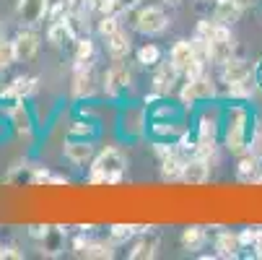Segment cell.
<instances>
[{
  "label": "cell",
  "instance_id": "cell-1",
  "mask_svg": "<svg viewBox=\"0 0 262 260\" xmlns=\"http://www.w3.org/2000/svg\"><path fill=\"white\" fill-rule=\"evenodd\" d=\"M127 169V159L120 148H104L99 156H94V167H91V185H101V182H120L122 172Z\"/></svg>",
  "mask_w": 262,
  "mask_h": 260
},
{
  "label": "cell",
  "instance_id": "cell-2",
  "mask_svg": "<svg viewBox=\"0 0 262 260\" xmlns=\"http://www.w3.org/2000/svg\"><path fill=\"white\" fill-rule=\"evenodd\" d=\"M247 123H249L247 107H242V104L229 107V115H226V148L236 156H242L247 151Z\"/></svg>",
  "mask_w": 262,
  "mask_h": 260
},
{
  "label": "cell",
  "instance_id": "cell-3",
  "mask_svg": "<svg viewBox=\"0 0 262 260\" xmlns=\"http://www.w3.org/2000/svg\"><path fill=\"white\" fill-rule=\"evenodd\" d=\"M231 57H234V36L229 26L213 21V31L208 36V60L215 65H226Z\"/></svg>",
  "mask_w": 262,
  "mask_h": 260
},
{
  "label": "cell",
  "instance_id": "cell-4",
  "mask_svg": "<svg viewBox=\"0 0 262 260\" xmlns=\"http://www.w3.org/2000/svg\"><path fill=\"white\" fill-rule=\"evenodd\" d=\"M166 24H169V16H166L164 8H159V6H148V8H143V11L135 16V29H138L140 34H148V36L164 31Z\"/></svg>",
  "mask_w": 262,
  "mask_h": 260
},
{
  "label": "cell",
  "instance_id": "cell-5",
  "mask_svg": "<svg viewBox=\"0 0 262 260\" xmlns=\"http://www.w3.org/2000/svg\"><path fill=\"white\" fill-rule=\"evenodd\" d=\"M213 96H215V86L205 76L187 78V86L182 89V104H195L198 99H213Z\"/></svg>",
  "mask_w": 262,
  "mask_h": 260
},
{
  "label": "cell",
  "instance_id": "cell-6",
  "mask_svg": "<svg viewBox=\"0 0 262 260\" xmlns=\"http://www.w3.org/2000/svg\"><path fill=\"white\" fill-rule=\"evenodd\" d=\"M96 91V81L89 63H76V81H73V96L76 99H89Z\"/></svg>",
  "mask_w": 262,
  "mask_h": 260
},
{
  "label": "cell",
  "instance_id": "cell-7",
  "mask_svg": "<svg viewBox=\"0 0 262 260\" xmlns=\"http://www.w3.org/2000/svg\"><path fill=\"white\" fill-rule=\"evenodd\" d=\"M62 154H65V159H68L70 164L83 167V164L94 162V146H91V141H86V138H83V141H65Z\"/></svg>",
  "mask_w": 262,
  "mask_h": 260
},
{
  "label": "cell",
  "instance_id": "cell-8",
  "mask_svg": "<svg viewBox=\"0 0 262 260\" xmlns=\"http://www.w3.org/2000/svg\"><path fill=\"white\" fill-rule=\"evenodd\" d=\"M130 81H133V76H130L127 68H122V65L109 68V70L104 73V94H106V96H117L122 89L130 86Z\"/></svg>",
  "mask_w": 262,
  "mask_h": 260
},
{
  "label": "cell",
  "instance_id": "cell-9",
  "mask_svg": "<svg viewBox=\"0 0 262 260\" xmlns=\"http://www.w3.org/2000/svg\"><path fill=\"white\" fill-rule=\"evenodd\" d=\"M13 50H16L18 63H29L36 55V50H39V36H36L34 31H29V29L18 31L16 39H13Z\"/></svg>",
  "mask_w": 262,
  "mask_h": 260
},
{
  "label": "cell",
  "instance_id": "cell-10",
  "mask_svg": "<svg viewBox=\"0 0 262 260\" xmlns=\"http://www.w3.org/2000/svg\"><path fill=\"white\" fill-rule=\"evenodd\" d=\"M47 8H50V0H18V18L24 24H39L45 16H47Z\"/></svg>",
  "mask_w": 262,
  "mask_h": 260
},
{
  "label": "cell",
  "instance_id": "cell-11",
  "mask_svg": "<svg viewBox=\"0 0 262 260\" xmlns=\"http://www.w3.org/2000/svg\"><path fill=\"white\" fill-rule=\"evenodd\" d=\"M182 179L187 185H205L210 179V162L195 156L190 162H184V172H182Z\"/></svg>",
  "mask_w": 262,
  "mask_h": 260
},
{
  "label": "cell",
  "instance_id": "cell-12",
  "mask_svg": "<svg viewBox=\"0 0 262 260\" xmlns=\"http://www.w3.org/2000/svg\"><path fill=\"white\" fill-rule=\"evenodd\" d=\"M195 57H198V50H195L192 42H187V39H179V42L171 47V65H174L179 73H184L187 65H190Z\"/></svg>",
  "mask_w": 262,
  "mask_h": 260
},
{
  "label": "cell",
  "instance_id": "cell-13",
  "mask_svg": "<svg viewBox=\"0 0 262 260\" xmlns=\"http://www.w3.org/2000/svg\"><path fill=\"white\" fill-rule=\"evenodd\" d=\"M221 68H223V84H239V81L252 78V65L247 60L231 57L226 65H221Z\"/></svg>",
  "mask_w": 262,
  "mask_h": 260
},
{
  "label": "cell",
  "instance_id": "cell-14",
  "mask_svg": "<svg viewBox=\"0 0 262 260\" xmlns=\"http://www.w3.org/2000/svg\"><path fill=\"white\" fill-rule=\"evenodd\" d=\"M34 89H36V76H18V78L11 81V86H6L0 94H3L6 99H16V102H21V99L29 96Z\"/></svg>",
  "mask_w": 262,
  "mask_h": 260
},
{
  "label": "cell",
  "instance_id": "cell-15",
  "mask_svg": "<svg viewBox=\"0 0 262 260\" xmlns=\"http://www.w3.org/2000/svg\"><path fill=\"white\" fill-rule=\"evenodd\" d=\"M73 36H76V29H73V24H70L68 16L52 21V26H50V31H47V39H50L55 47H62L68 39H73Z\"/></svg>",
  "mask_w": 262,
  "mask_h": 260
},
{
  "label": "cell",
  "instance_id": "cell-16",
  "mask_svg": "<svg viewBox=\"0 0 262 260\" xmlns=\"http://www.w3.org/2000/svg\"><path fill=\"white\" fill-rule=\"evenodd\" d=\"M239 16H242V6L239 3H234V0H218L213 21L223 24V26H231L234 21H239Z\"/></svg>",
  "mask_w": 262,
  "mask_h": 260
},
{
  "label": "cell",
  "instance_id": "cell-17",
  "mask_svg": "<svg viewBox=\"0 0 262 260\" xmlns=\"http://www.w3.org/2000/svg\"><path fill=\"white\" fill-rule=\"evenodd\" d=\"M130 47H133V45H130V36H127V31H122V29H117L115 34L106 36V50H109V55L115 57V60L127 57Z\"/></svg>",
  "mask_w": 262,
  "mask_h": 260
},
{
  "label": "cell",
  "instance_id": "cell-18",
  "mask_svg": "<svg viewBox=\"0 0 262 260\" xmlns=\"http://www.w3.org/2000/svg\"><path fill=\"white\" fill-rule=\"evenodd\" d=\"M239 247H242L239 234H231V232H221L218 239H215L218 257H236V250H239Z\"/></svg>",
  "mask_w": 262,
  "mask_h": 260
},
{
  "label": "cell",
  "instance_id": "cell-19",
  "mask_svg": "<svg viewBox=\"0 0 262 260\" xmlns=\"http://www.w3.org/2000/svg\"><path fill=\"white\" fill-rule=\"evenodd\" d=\"M177 68L169 63V65H164L159 73H156V76H154V89L159 91V94H166L171 86H174V81H177Z\"/></svg>",
  "mask_w": 262,
  "mask_h": 260
},
{
  "label": "cell",
  "instance_id": "cell-20",
  "mask_svg": "<svg viewBox=\"0 0 262 260\" xmlns=\"http://www.w3.org/2000/svg\"><path fill=\"white\" fill-rule=\"evenodd\" d=\"M11 120H13L16 130H18L21 135H26V138H29V133H31V115H29V109H26L21 102L11 109Z\"/></svg>",
  "mask_w": 262,
  "mask_h": 260
},
{
  "label": "cell",
  "instance_id": "cell-21",
  "mask_svg": "<svg viewBox=\"0 0 262 260\" xmlns=\"http://www.w3.org/2000/svg\"><path fill=\"white\" fill-rule=\"evenodd\" d=\"M182 172H184V159H179L177 154L164 156V162H161L164 179H182Z\"/></svg>",
  "mask_w": 262,
  "mask_h": 260
},
{
  "label": "cell",
  "instance_id": "cell-22",
  "mask_svg": "<svg viewBox=\"0 0 262 260\" xmlns=\"http://www.w3.org/2000/svg\"><path fill=\"white\" fill-rule=\"evenodd\" d=\"M182 245L187 247V250H200L203 245H205V229L203 227H187L184 232H182Z\"/></svg>",
  "mask_w": 262,
  "mask_h": 260
},
{
  "label": "cell",
  "instance_id": "cell-23",
  "mask_svg": "<svg viewBox=\"0 0 262 260\" xmlns=\"http://www.w3.org/2000/svg\"><path fill=\"white\" fill-rule=\"evenodd\" d=\"M156 250H159V239L156 237H143L135 247H133V252H130V257L133 260H145V257H156Z\"/></svg>",
  "mask_w": 262,
  "mask_h": 260
},
{
  "label": "cell",
  "instance_id": "cell-24",
  "mask_svg": "<svg viewBox=\"0 0 262 260\" xmlns=\"http://www.w3.org/2000/svg\"><path fill=\"white\" fill-rule=\"evenodd\" d=\"M257 169H259V156H257L254 151H244L242 159H239V169H236L239 177H242V179H252Z\"/></svg>",
  "mask_w": 262,
  "mask_h": 260
},
{
  "label": "cell",
  "instance_id": "cell-25",
  "mask_svg": "<svg viewBox=\"0 0 262 260\" xmlns=\"http://www.w3.org/2000/svg\"><path fill=\"white\" fill-rule=\"evenodd\" d=\"M122 123H125V133H130V135L143 133V112L140 109H127Z\"/></svg>",
  "mask_w": 262,
  "mask_h": 260
},
{
  "label": "cell",
  "instance_id": "cell-26",
  "mask_svg": "<svg viewBox=\"0 0 262 260\" xmlns=\"http://www.w3.org/2000/svg\"><path fill=\"white\" fill-rule=\"evenodd\" d=\"M81 255H86V257H112L115 250H112V242H86Z\"/></svg>",
  "mask_w": 262,
  "mask_h": 260
},
{
  "label": "cell",
  "instance_id": "cell-27",
  "mask_svg": "<svg viewBox=\"0 0 262 260\" xmlns=\"http://www.w3.org/2000/svg\"><path fill=\"white\" fill-rule=\"evenodd\" d=\"M215 133H218L215 115L213 112H205L200 117V141H215Z\"/></svg>",
  "mask_w": 262,
  "mask_h": 260
},
{
  "label": "cell",
  "instance_id": "cell-28",
  "mask_svg": "<svg viewBox=\"0 0 262 260\" xmlns=\"http://www.w3.org/2000/svg\"><path fill=\"white\" fill-rule=\"evenodd\" d=\"M60 242H62V232L50 227V232L42 237V252H47V255H57V252H60Z\"/></svg>",
  "mask_w": 262,
  "mask_h": 260
},
{
  "label": "cell",
  "instance_id": "cell-29",
  "mask_svg": "<svg viewBox=\"0 0 262 260\" xmlns=\"http://www.w3.org/2000/svg\"><path fill=\"white\" fill-rule=\"evenodd\" d=\"M159 60H161V50L156 45H143L138 50V63L140 65H156Z\"/></svg>",
  "mask_w": 262,
  "mask_h": 260
},
{
  "label": "cell",
  "instance_id": "cell-30",
  "mask_svg": "<svg viewBox=\"0 0 262 260\" xmlns=\"http://www.w3.org/2000/svg\"><path fill=\"white\" fill-rule=\"evenodd\" d=\"M91 57H94V42L89 36H81L76 42V63H91Z\"/></svg>",
  "mask_w": 262,
  "mask_h": 260
},
{
  "label": "cell",
  "instance_id": "cell-31",
  "mask_svg": "<svg viewBox=\"0 0 262 260\" xmlns=\"http://www.w3.org/2000/svg\"><path fill=\"white\" fill-rule=\"evenodd\" d=\"M252 94H254V84H252V78L239 81V84H229V96H234V99H249Z\"/></svg>",
  "mask_w": 262,
  "mask_h": 260
},
{
  "label": "cell",
  "instance_id": "cell-32",
  "mask_svg": "<svg viewBox=\"0 0 262 260\" xmlns=\"http://www.w3.org/2000/svg\"><path fill=\"white\" fill-rule=\"evenodd\" d=\"M16 63V50H13V42H6L0 39V70H6Z\"/></svg>",
  "mask_w": 262,
  "mask_h": 260
},
{
  "label": "cell",
  "instance_id": "cell-33",
  "mask_svg": "<svg viewBox=\"0 0 262 260\" xmlns=\"http://www.w3.org/2000/svg\"><path fill=\"white\" fill-rule=\"evenodd\" d=\"M120 29V21H117V13H104L101 21H99V34L101 36H109Z\"/></svg>",
  "mask_w": 262,
  "mask_h": 260
},
{
  "label": "cell",
  "instance_id": "cell-34",
  "mask_svg": "<svg viewBox=\"0 0 262 260\" xmlns=\"http://www.w3.org/2000/svg\"><path fill=\"white\" fill-rule=\"evenodd\" d=\"M203 65H205V60H203V57L198 55V57H195V60H192L190 65H187L184 76H187V78H198V76H203Z\"/></svg>",
  "mask_w": 262,
  "mask_h": 260
},
{
  "label": "cell",
  "instance_id": "cell-35",
  "mask_svg": "<svg viewBox=\"0 0 262 260\" xmlns=\"http://www.w3.org/2000/svg\"><path fill=\"white\" fill-rule=\"evenodd\" d=\"M70 135L91 138V135H94V125H89V123H73V128H70Z\"/></svg>",
  "mask_w": 262,
  "mask_h": 260
},
{
  "label": "cell",
  "instance_id": "cell-36",
  "mask_svg": "<svg viewBox=\"0 0 262 260\" xmlns=\"http://www.w3.org/2000/svg\"><path fill=\"white\" fill-rule=\"evenodd\" d=\"M135 232V227H127V224H115L112 227V239H125Z\"/></svg>",
  "mask_w": 262,
  "mask_h": 260
},
{
  "label": "cell",
  "instance_id": "cell-37",
  "mask_svg": "<svg viewBox=\"0 0 262 260\" xmlns=\"http://www.w3.org/2000/svg\"><path fill=\"white\" fill-rule=\"evenodd\" d=\"M50 179H52V174H50L47 169H36V172L31 174V182H34V185H42V182H50Z\"/></svg>",
  "mask_w": 262,
  "mask_h": 260
},
{
  "label": "cell",
  "instance_id": "cell-38",
  "mask_svg": "<svg viewBox=\"0 0 262 260\" xmlns=\"http://www.w3.org/2000/svg\"><path fill=\"white\" fill-rule=\"evenodd\" d=\"M254 237H257V229H244L239 234V242L242 245H254Z\"/></svg>",
  "mask_w": 262,
  "mask_h": 260
},
{
  "label": "cell",
  "instance_id": "cell-39",
  "mask_svg": "<svg viewBox=\"0 0 262 260\" xmlns=\"http://www.w3.org/2000/svg\"><path fill=\"white\" fill-rule=\"evenodd\" d=\"M252 151L262 159V128H259V130H257V135L252 138Z\"/></svg>",
  "mask_w": 262,
  "mask_h": 260
},
{
  "label": "cell",
  "instance_id": "cell-40",
  "mask_svg": "<svg viewBox=\"0 0 262 260\" xmlns=\"http://www.w3.org/2000/svg\"><path fill=\"white\" fill-rule=\"evenodd\" d=\"M47 232H50V227H31V237H36V239H42Z\"/></svg>",
  "mask_w": 262,
  "mask_h": 260
},
{
  "label": "cell",
  "instance_id": "cell-41",
  "mask_svg": "<svg viewBox=\"0 0 262 260\" xmlns=\"http://www.w3.org/2000/svg\"><path fill=\"white\" fill-rule=\"evenodd\" d=\"M252 247L257 250V257H262V229H257V237H254V245Z\"/></svg>",
  "mask_w": 262,
  "mask_h": 260
},
{
  "label": "cell",
  "instance_id": "cell-42",
  "mask_svg": "<svg viewBox=\"0 0 262 260\" xmlns=\"http://www.w3.org/2000/svg\"><path fill=\"white\" fill-rule=\"evenodd\" d=\"M50 182H55V185H68V179H65V177H60V174H55Z\"/></svg>",
  "mask_w": 262,
  "mask_h": 260
},
{
  "label": "cell",
  "instance_id": "cell-43",
  "mask_svg": "<svg viewBox=\"0 0 262 260\" xmlns=\"http://www.w3.org/2000/svg\"><path fill=\"white\" fill-rule=\"evenodd\" d=\"M6 252H8V257H21V252L16 247H6Z\"/></svg>",
  "mask_w": 262,
  "mask_h": 260
},
{
  "label": "cell",
  "instance_id": "cell-44",
  "mask_svg": "<svg viewBox=\"0 0 262 260\" xmlns=\"http://www.w3.org/2000/svg\"><path fill=\"white\" fill-rule=\"evenodd\" d=\"M234 3H239V6H242V8H249V6H252V3H254V0H234Z\"/></svg>",
  "mask_w": 262,
  "mask_h": 260
},
{
  "label": "cell",
  "instance_id": "cell-45",
  "mask_svg": "<svg viewBox=\"0 0 262 260\" xmlns=\"http://www.w3.org/2000/svg\"><path fill=\"white\" fill-rule=\"evenodd\" d=\"M3 257H8V252H6V247H3V245H0V260H3Z\"/></svg>",
  "mask_w": 262,
  "mask_h": 260
},
{
  "label": "cell",
  "instance_id": "cell-46",
  "mask_svg": "<svg viewBox=\"0 0 262 260\" xmlns=\"http://www.w3.org/2000/svg\"><path fill=\"white\" fill-rule=\"evenodd\" d=\"M0 39H3V26H0Z\"/></svg>",
  "mask_w": 262,
  "mask_h": 260
},
{
  "label": "cell",
  "instance_id": "cell-47",
  "mask_svg": "<svg viewBox=\"0 0 262 260\" xmlns=\"http://www.w3.org/2000/svg\"><path fill=\"white\" fill-rule=\"evenodd\" d=\"M0 91H3V89H0Z\"/></svg>",
  "mask_w": 262,
  "mask_h": 260
}]
</instances>
